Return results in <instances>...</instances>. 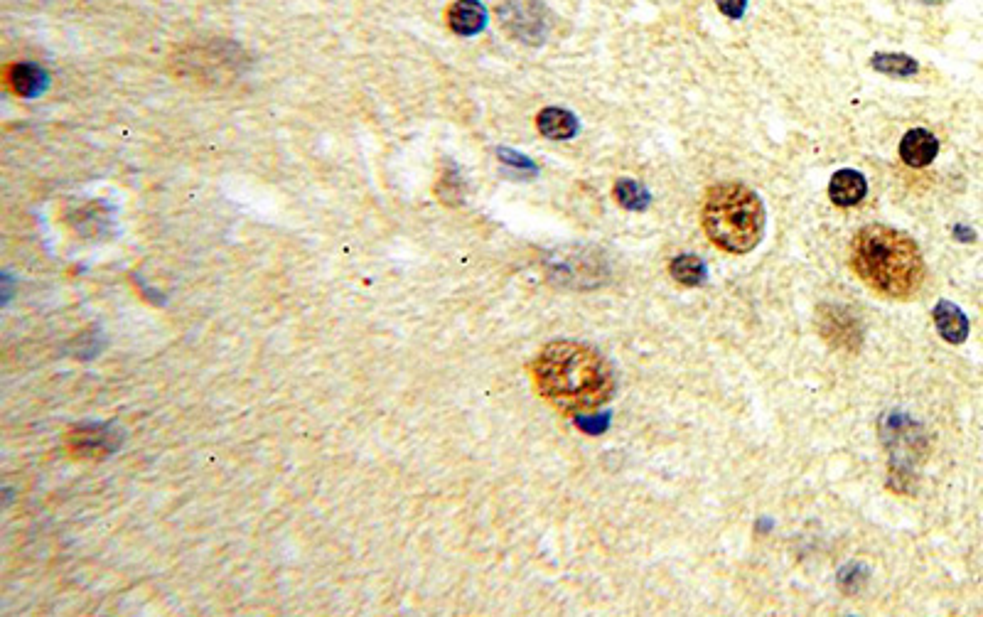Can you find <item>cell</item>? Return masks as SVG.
I'll return each instance as SVG.
<instances>
[{
	"mask_svg": "<svg viewBox=\"0 0 983 617\" xmlns=\"http://www.w3.org/2000/svg\"><path fill=\"white\" fill-rule=\"evenodd\" d=\"M531 379L541 399L563 413L598 411L615 396V369L576 340L549 342L534 357Z\"/></svg>",
	"mask_w": 983,
	"mask_h": 617,
	"instance_id": "cell-1",
	"label": "cell"
},
{
	"mask_svg": "<svg viewBox=\"0 0 983 617\" xmlns=\"http://www.w3.org/2000/svg\"><path fill=\"white\" fill-rule=\"evenodd\" d=\"M851 268L873 293L910 300L925 283L927 266L910 234L885 224H868L851 241Z\"/></svg>",
	"mask_w": 983,
	"mask_h": 617,
	"instance_id": "cell-2",
	"label": "cell"
},
{
	"mask_svg": "<svg viewBox=\"0 0 983 617\" xmlns=\"http://www.w3.org/2000/svg\"><path fill=\"white\" fill-rule=\"evenodd\" d=\"M703 232L725 254H748L765 234V207L743 182H718L706 192Z\"/></svg>",
	"mask_w": 983,
	"mask_h": 617,
	"instance_id": "cell-3",
	"label": "cell"
},
{
	"mask_svg": "<svg viewBox=\"0 0 983 617\" xmlns=\"http://www.w3.org/2000/svg\"><path fill=\"white\" fill-rule=\"evenodd\" d=\"M175 77L197 84H222L239 77L246 67V55L229 40H212L207 45H190L173 59Z\"/></svg>",
	"mask_w": 983,
	"mask_h": 617,
	"instance_id": "cell-4",
	"label": "cell"
},
{
	"mask_svg": "<svg viewBox=\"0 0 983 617\" xmlns=\"http://www.w3.org/2000/svg\"><path fill=\"white\" fill-rule=\"evenodd\" d=\"M504 28L524 42H539L544 37V8L539 0H507L499 10Z\"/></svg>",
	"mask_w": 983,
	"mask_h": 617,
	"instance_id": "cell-5",
	"label": "cell"
},
{
	"mask_svg": "<svg viewBox=\"0 0 983 617\" xmlns=\"http://www.w3.org/2000/svg\"><path fill=\"white\" fill-rule=\"evenodd\" d=\"M121 443L116 431L106 426H84L67 436V445L74 458H106Z\"/></svg>",
	"mask_w": 983,
	"mask_h": 617,
	"instance_id": "cell-6",
	"label": "cell"
},
{
	"mask_svg": "<svg viewBox=\"0 0 983 617\" xmlns=\"http://www.w3.org/2000/svg\"><path fill=\"white\" fill-rule=\"evenodd\" d=\"M939 153V141L925 128H912L900 141V158L910 168H927Z\"/></svg>",
	"mask_w": 983,
	"mask_h": 617,
	"instance_id": "cell-7",
	"label": "cell"
},
{
	"mask_svg": "<svg viewBox=\"0 0 983 617\" xmlns=\"http://www.w3.org/2000/svg\"><path fill=\"white\" fill-rule=\"evenodd\" d=\"M868 182L858 170H839L829 182V197L836 207H851L866 197Z\"/></svg>",
	"mask_w": 983,
	"mask_h": 617,
	"instance_id": "cell-8",
	"label": "cell"
},
{
	"mask_svg": "<svg viewBox=\"0 0 983 617\" xmlns=\"http://www.w3.org/2000/svg\"><path fill=\"white\" fill-rule=\"evenodd\" d=\"M448 23L458 35H477L487 25V10L480 0H455L448 10Z\"/></svg>",
	"mask_w": 983,
	"mask_h": 617,
	"instance_id": "cell-9",
	"label": "cell"
},
{
	"mask_svg": "<svg viewBox=\"0 0 983 617\" xmlns=\"http://www.w3.org/2000/svg\"><path fill=\"white\" fill-rule=\"evenodd\" d=\"M932 315L939 335H942L947 342H952V345H961V342L969 337V320H966V315L961 313V308H956V305L949 303V300H939Z\"/></svg>",
	"mask_w": 983,
	"mask_h": 617,
	"instance_id": "cell-10",
	"label": "cell"
},
{
	"mask_svg": "<svg viewBox=\"0 0 983 617\" xmlns=\"http://www.w3.org/2000/svg\"><path fill=\"white\" fill-rule=\"evenodd\" d=\"M8 87L18 96L35 99V96H40L42 91L47 89V72L30 62L13 64V67L8 69Z\"/></svg>",
	"mask_w": 983,
	"mask_h": 617,
	"instance_id": "cell-11",
	"label": "cell"
},
{
	"mask_svg": "<svg viewBox=\"0 0 983 617\" xmlns=\"http://www.w3.org/2000/svg\"><path fill=\"white\" fill-rule=\"evenodd\" d=\"M536 126H539L541 136L551 138V141H568L578 133V118L571 111L549 106L536 116Z\"/></svg>",
	"mask_w": 983,
	"mask_h": 617,
	"instance_id": "cell-12",
	"label": "cell"
},
{
	"mask_svg": "<svg viewBox=\"0 0 983 617\" xmlns=\"http://www.w3.org/2000/svg\"><path fill=\"white\" fill-rule=\"evenodd\" d=\"M669 273L684 286H701L706 281V264L698 256L681 254L669 264Z\"/></svg>",
	"mask_w": 983,
	"mask_h": 617,
	"instance_id": "cell-13",
	"label": "cell"
},
{
	"mask_svg": "<svg viewBox=\"0 0 983 617\" xmlns=\"http://www.w3.org/2000/svg\"><path fill=\"white\" fill-rule=\"evenodd\" d=\"M615 200L625 209H635V212H639V209H647L649 192L644 190L637 180L622 177V180L615 182Z\"/></svg>",
	"mask_w": 983,
	"mask_h": 617,
	"instance_id": "cell-14",
	"label": "cell"
},
{
	"mask_svg": "<svg viewBox=\"0 0 983 617\" xmlns=\"http://www.w3.org/2000/svg\"><path fill=\"white\" fill-rule=\"evenodd\" d=\"M870 64H873V69L890 74V77H910L920 69V64L907 55H873Z\"/></svg>",
	"mask_w": 983,
	"mask_h": 617,
	"instance_id": "cell-15",
	"label": "cell"
},
{
	"mask_svg": "<svg viewBox=\"0 0 983 617\" xmlns=\"http://www.w3.org/2000/svg\"><path fill=\"white\" fill-rule=\"evenodd\" d=\"M445 187H450V190L445 192V195L440 197V200L448 202V205H453V202H458L460 197H463V192L458 190V187H460V177H458V173H455V165H453V168H450V165H448V168L443 170V175H440L438 187H435V192H443Z\"/></svg>",
	"mask_w": 983,
	"mask_h": 617,
	"instance_id": "cell-16",
	"label": "cell"
},
{
	"mask_svg": "<svg viewBox=\"0 0 983 617\" xmlns=\"http://www.w3.org/2000/svg\"><path fill=\"white\" fill-rule=\"evenodd\" d=\"M716 3H718V8H721V13L728 15V18H733V20L743 18L745 8H748V0H716Z\"/></svg>",
	"mask_w": 983,
	"mask_h": 617,
	"instance_id": "cell-17",
	"label": "cell"
},
{
	"mask_svg": "<svg viewBox=\"0 0 983 617\" xmlns=\"http://www.w3.org/2000/svg\"><path fill=\"white\" fill-rule=\"evenodd\" d=\"M922 3H942V0H922Z\"/></svg>",
	"mask_w": 983,
	"mask_h": 617,
	"instance_id": "cell-18",
	"label": "cell"
}]
</instances>
